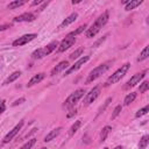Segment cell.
<instances>
[{
	"label": "cell",
	"instance_id": "cell-26",
	"mask_svg": "<svg viewBox=\"0 0 149 149\" xmlns=\"http://www.w3.org/2000/svg\"><path fill=\"white\" fill-rule=\"evenodd\" d=\"M149 112V105H147V106H144L143 108H141V109H139L137 112H136V114H135V116L136 118H140V116H143V115H146L147 113Z\"/></svg>",
	"mask_w": 149,
	"mask_h": 149
},
{
	"label": "cell",
	"instance_id": "cell-27",
	"mask_svg": "<svg viewBox=\"0 0 149 149\" xmlns=\"http://www.w3.org/2000/svg\"><path fill=\"white\" fill-rule=\"evenodd\" d=\"M35 143H36V139H30V140H28V142H26L20 149H31V147H33Z\"/></svg>",
	"mask_w": 149,
	"mask_h": 149
},
{
	"label": "cell",
	"instance_id": "cell-20",
	"mask_svg": "<svg viewBox=\"0 0 149 149\" xmlns=\"http://www.w3.org/2000/svg\"><path fill=\"white\" fill-rule=\"evenodd\" d=\"M27 1L26 0H14V1H12V2H9L8 3V8L9 9H15V8H19L20 6H22V5H24Z\"/></svg>",
	"mask_w": 149,
	"mask_h": 149
},
{
	"label": "cell",
	"instance_id": "cell-34",
	"mask_svg": "<svg viewBox=\"0 0 149 149\" xmlns=\"http://www.w3.org/2000/svg\"><path fill=\"white\" fill-rule=\"evenodd\" d=\"M106 37H107V35H105V36H104L102 38H100V40H98V41H97V42H95V43L93 44V47H98V45H99L100 43H102V42H104V41L106 40Z\"/></svg>",
	"mask_w": 149,
	"mask_h": 149
},
{
	"label": "cell",
	"instance_id": "cell-29",
	"mask_svg": "<svg viewBox=\"0 0 149 149\" xmlns=\"http://www.w3.org/2000/svg\"><path fill=\"white\" fill-rule=\"evenodd\" d=\"M148 88H149V81H148V80H144V81L140 85L139 91H140V93H144V92L148 91Z\"/></svg>",
	"mask_w": 149,
	"mask_h": 149
},
{
	"label": "cell",
	"instance_id": "cell-30",
	"mask_svg": "<svg viewBox=\"0 0 149 149\" xmlns=\"http://www.w3.org/2000/svg\"><path fill=\"white\" fill-rule=\"evenodd\" d=\"M121 111H122V107H121V105H118L114 109H113V113H112V116H111V119H115L116 116H119L120 115V113H121Z\"/></svg>",
	"mask_w": 149,
	"mask_h": 149
},
{
	"label": "cell",
	"instance_id": "cell-33",
	"mask_svg": "<svg viewBox=\"0 0 149 149\" xmlns=\"http://www.w3.org/2000/svg\"><path fill=\"white\" fill-rule=\"evenodd\" d=\"M24 101H26L24 98H20V99H17V100H15V101L13 102V106H17V105H20V104H22V102H24Z\"/></svg>",
	"mask_w": 149,
	"mask_h": 149
},
{
	"label": "cell",
	"instance_id": "cell-5",
	"mask_svg": "<svg viewBox=\"0 0 149 149\" xmlns=\"http://www.w3.org/2000/svg\"><path fill=\"white\" fill-rule=\"evenodd\" d=\"M86 91H85V88H78V90H76L73 93H71L66 99H65V101H64V104H63V107L64 108H71V107H73L83 97H84V93H85Z\"/></svg>",
	"mask_w": 149,
	"mask_h": 149
},
{
	"label": "cell",
	"instance_id": "cell-40",
	"mask_svg": "<svg viewBox=\"0 0 149 149\" xmlns=\"http://www.w3.org/2000/svg\"><path fill=\"white\" fill-rule=\"evenodd\" d=\"M40 149H48V148H45V147H42V148H40Z\"/></svg>",
	"mask_w": 149,
	"mask_h": 149
},
{
	"label": "cell",
	"instance_id": "cell-9",
	"mask_svg": "<svg viewBox=\"0 0 149 149\" xmlns=\"http://www.w3.org/2000/svg\"><path fill=\"white\" fill-rule=\"evenodd\" d=\"M37 37V34L33 33V34H26V35H22L21 37L16 38L15 41H13V47H21V45H24L27 43H29L30 41H33L34 38Z\"/></svg>",
	"mask_w": 149,
	"mask_h": 149
},
{
	"label": "cell",
	"instance_id": "cell-18",
	"mask_svg": "<svg viewBox=\"0 0 149 149\" xmlns=\"http://www.w3.org/2000/svg\"><path fill=\"white\" fill-rule=\"evenodd\" d=\"M142 2H143V0H130V1L126 5L125 9H126V10H132V9L136 8L137 6H140Z\"/></svg>",
	"mask_w": 149,
	"mask_h": 149
},
{
	"label": "cell",
	"instance_id": "cell-2",
	"mask_svg": "<svg viewBox=\"0 0 149 149\" xmlns=\"http://www.w3.org/2000/svg\"><path fill=\"white\" fill-rule=\"evenodd\" d=\"M129 68H130V64H129V63H126V64L121 65V68H119L112 76L108 77V79H107L106 83H105V86L107 87V86H111V85L118 83V81H119V80L127 73V71L129 70Z\"/></svg>",
	"mask_w": 149,
	"mask_h": 149
},
{
	"label": "cell",
	"instance_id": "cell-28",
	"mask_svg": "<svg viewBox=\"0 0 149 149\" xmlns=\"http://www.w3.org/2000/svg\"><path fill=\"white\" fill-rule=\"evenodd\" d=\"M83 51H84V49H83V48H79V49L74 50V51L70 55V59H77V58L83 54Z\"/></svg>",
	"mask_w": 149,
	"mask_h": 149
},
{
	"label": "cell",
	"instance_id": "cell-25",
	"mask_svg": "<svg viewBox=\"0 0 149 149\" xmlns=\"http://www.w3.org/2000/svg\"><path fill=\"white\" fill-rule=\"evenodd\" d=\"M111 101H112V98H111V97H109V98H107V99L105 100V102H104V105L99 107V109H98V113H97V115H99V114H101V113H102V112H104V111H105V109L107 108V106L109 105V102H111Z\"/></svg>",
	"mask_w": 149,
	"mask_h": 149
},
{
	"label": "cell",
	"instance_id": "cell-8",
	"mask_svg": "<svg viewBox=\"0 0 149 149\" xmlns=\"http://www.w3.org/2000/svg\"><path fill=\"white\" fill-rule=\"evenodd\" d=\"M99 94H100V87L99 86H94L93 88H91L90 92L86 93V95H85V99H84V102H83L84 106H88L90 104H92L99 97Z\"/></svg>",
	"mask_w": 149,
	"mask_h": 149
},
{
	"label": "cell",
	"instance_id": "cell-31",
	"mask_svg": "<svg viewBox=\"0 0 149 149\" xmlns=\"http://www.w3.org/2000/svg\"><path fill=\"white\" fill-rule=\"evenodd\" d=\"M86 27H87V26H86V24H83V26H80V27H78V28H77V29H76V30H73V31H71V33H70V34H71V35H72V36H74V37H76V35H78V34H80V33H81V31H84V30H85V28H86Z\"/></svg>",
	"mask_w": 149,
	"mask_h": 149
},
{
	"label": "cell",
	"instance_id": "cell-22",
	"mask_svg": "<svg viewBox=\"0 0 149 149\" xmlns=\"http://www.w3.org/2000/svg\"><path fill=\"white\" fill-rule=\"evenodd\" d=\"M80 126H81V120H77V121H74V123L70 127V130H69V135L70 136H72V135H74V133L80 128Z\"/></svg>",
	"mask_w": 149,
	"mask_h": 149
},
{
	"label": "cell",
	"instance_id": "cell-32",
	"mask_svg": "<svg viewBox=\"0 0 149 149\" xmlns=\"http://www.w3.org/2000/svg\"><path fill=\"white\" fill-rule=\"evenodd\" d=\"M5 109H6V104H5V100L0 99V114H1L2 112H5Z\"/></svg>",
	"mask_w": 149,
	"mask_h": 149
},
{
	"label": "cell",
	"instance_id": "cell-3",
	"mask_svg": "<svg viewBox=\"0 0 149 149\" xmlns=\"http://www.w3.org/2000/svg\"><path fill=\"white\" fill-rule=\"evenodd\" d=\"M111 64V62H106V63H102V64H100V65H98L97 68H94L90 73H88V76H87V78H86V84H88V83H92L93 80H95V79H98L102 73H105L108 69H109V65Z\"/></svg>",
	"mask_w": 149,
	"mask_h": 149
},
{
	"label": "cell",
	"instance_id": "cell-14",
	"mask_svg": "<svg viewBox=\"0 0 149 149\" xmlns=\"http://www.w3.org/2000/svg\"><path fill=\"white\" fill-rule=\"evenodd\" d=\"M44 77H45V73H43V72H40V73H37V74H34V76L30 78V80L28 81L27 86H28V87L34 86L35 84H37V83H40V81H42V80L44 79Z\"/></svg>",
	"mask_w": 149,
	"mask_h": 149
},
{
	"label": "cell",
	"instance_id": "cell-38",
	"mask_svg": "<svg viewBox=\"0 0 149 149\" xmlns=\"http://www.w3.org/2000/svg\"><path fill=\"white\" fill-rule=\"evenodd\" d=\"M79 2H80V0H77V1L72 0V5H74V3H79Z\"/></svg>",
	"mask_w": 149,
	"mask_h": 149
},
{
	"label": "cell",
	"instance_id": "cell-6",
	"mask_svg": "<svg viewBox=\"0 0 149 149\" xmlns=\"http://www.w3.org/2000/svg\"><path fill=\"white\" fill-rule=\"evenodd\" d=\"M74 42H76V37L74 36H72L70 33L65 36V38H63L62 41H61V43L58 44V52H63V51H65V50H68L69 48H71L73 44H74Z\"/></svg>",
	"mask_w": 149,
	"mask_h": 149
},
{
	"label": "cell",
	"instance_id": "cell-16",
	"mask_svg": "<svg viewBox=\"0 0 149 149\" xmlns=\"http://www.w3.org/2000/svg\"><path fill=\"white\" fill-rule=\"evenodd\" d=\"M77 17H78V14H77V13H72V14H70L66 19H64V20H63V22L59 24V27H58V28H61V29H62V28H64V27H68L69 24L73 23V22L77 20Z\"/></svg>",
	"mask_w": 149,
	"mask_h": 149
},
{
	"label": "cell",
	"instance_id": "cell-36",
	"mask_svg": "<svg viewBox=\"0 0 149 149\" xmlns=\"http://www.w3.org/2000/svg\"><path fill=\"white\" fill-rule=\"evenodd\" d=\"M76 113H77V111H76V109H72L70 113H68V114H66V118H71V116L76 115Z\"/></svg>",
	"mask_w": 149,
	"mask_h": 149
},
{
	"label": "cell",
	"instance_id": "cell-23",
	"mask_svg": "<svg viewBox=\"0 0 149 149\" xmlns=\"http://www.w3.org/2000/svg\"><path fill=\"white\" fill-rule=\"evenodd\" d=\"M135 98H136V93H135V92H130L129 94H127V95L125 97V100H123L125 105H126V106L130 105V104L135 100Z\"/></svg>",
	"mask_w": 149,
	"mask_h": 149
},
{
	"label": "cell",
	"instance_id": "cell-4",
	"mask_svg": "<svg viewBox=\"0 0 149 149\" xmlns=\"http://www.w3.org/2000/svg\"><path fill=\"white\" fill-rule=\"evenodd\" d=\"M57 47H58V42H57V41H54V42L49 43L48 45H45L44 48H40V49H36L35 51H33L31 58H33V59H38V58H42V57H44V56H48V55L51 54Z\"/></svg>",
	"mask_w": 149,
	"mask_h": 149
},
{
	"label": "cell",
	"instance_id": "cell-41",
	"mask_svg": "<svg viewBox=\"0 0 149 149\" xmlns=\"http://www.w3.org/2000/svg\"><path fill=\"white\" fill-rule=\"evenodd\" d=\"M102 149H108V148H107V147H105V148H102Z\"/></svg>",
	"mask_w": 149,
	"mask_h": 149
},
{
	"label": "cell",
	"instance_id": "cell-11",
	"mask_svg": "<svg viewBox=\"0 0 149 149\" xmlns=\"http://www.w3.org/2000/svg\"><path fill=\"white\" fill-rule=\"evenodd\" d=\"M22 126H23V121H20V122H19V123H17V125L12 129V130H9V133H7V134H6V136H5V137H3V140H2V143H3V144H6V143H8L9 141H12V139H13V137H15V136H16V134L21 130Z\"/></svg>",
	"mask_w": 149,
	"mask_h": 149
},
{
	"label": "cell",
	"instance_id": "cell-17",
	"mask_svg": "<svg viewBox=\"0 0 149 149\" xmlns=\"http://www.w3.org/2000/svg\"><path fill=\"white\" fill-rule=\"evenodd\" d=\"M20 76H21V72H20V71H15V72H13L12 74H9V76L5 79V81H3V84H2V85H8V84H10V83L15 81Z\"/></svg>",
	"mask_w": 149,
	"mask_h": 149
},
{
	"label": "cell",
	"instance_id": "cell-1",
	"mask_svg": "<svg viewBox=\"0 0 149 149\" xmlns=\"http://www.w3.org/2000/svg\"><path fill=\"white\" fill-rule=\"evenodd\" d=\"M108 19H109V14H108V10H106V12H104L102 14H100L97 19H95V21L91 24V27L90 28H87V30H86V37H88V38H91V37H94L98 33H99V30L107 23V21H108Z\"/></svg>",
	"mask_w": 149,
	"mask_h": 149
},
{
	"label": "cell",
	"instance_id": "cell-21",
	"mask_svg": "<svg viewBox=\"0 0 149 149\" xmlns=\"http://www.w3.org/2000/svg\"><path fill=\"white\" fill-rule=\"evenodd\" d=\"M148 56H149V45H146L144 47V49L141 51V54H140V56L137 57V62H142V61H144V59H147L148 58Z\"/></svg>",
	"mask_w": 149,
	"mask_h": 149
},
{
	"label": "cell",
	"instance_id": "cell-15",
	"mask_svg": "<svg viewBox=\"0 0 149 149\" xmlns=\"http://www.w3.org/2000/svg\"><path fill=\"white\" fill-rule=\"evenodd\" d=\"M62 127H57V128H55V129H52V130H50L47 135H45V137H44V142H50L51 140H54V139H56L58 135H59V133L62 132Z\"/></svg>",
	"mask_w": 149,
	"mask_h": 149
},
{
	"label": "cell",
	"instance_id": "cell-39",
	"mask_svg": "<svg viewBox=\"0 0 149 149\" xmlns=\"http://www.w3.org/2000/svg\"><path fill=\"white\" fill-rule=\"evenodd\" d=\"M114 149H123V147H122V146H116Z\"/></svg>",
	"mask_w": 149,
	"mask_h": 149
},
{
	"label": "cell",
	"instance_id": "cell-24",
	"mask_svg": "<svg viewBox=\"0 0 149 149\" xmlns=\"http://www.w3.org/2000/svg\"><path fill=\"white\" fill-rule=\"evenodd\" d=\"M149 143V135H144L141 137L140 142H139V149H146L147 146Z\"/></svg>",
	"mask_w": 149,
	"mask_h": 149
},
{
	"label": "cell",
	"instance_id": "cell-10",
	"mask_svg": "<svg viewBox=\"0 0 149 149\" xmlns=\"http://www.w3.org/2000/svg\"><path fill=\"white\" fill-rule=\"evenodd\" d=\"M90 59V56H83V57H80L72 66H70L66 71H65V76H69V74H71V73H73L74 71H77L78 69H80L81 68V65H84L87 61Z\"/></svg>",
	"mask_w": 149,
	"mask_h": 149
},
{
	"label": "cell",
	"instance_id": "cell-19",
	"mask_svg": "<svg viewBox=\"0 0 149 149\" xmlns=\"http://www.w3.org/2000/svg\"><path fill=\"white\" fill-rule=\"evenodd\" d=\"M111 130H112V127H111V126H105V127L101 129V133H100V141H101V142H104V141L107 139V136H108V134L111 133Z\"/></svg>",
	"mask_w": 149,
	"mask_h": 149
},
{
	"label": "cell",
	"instance_id": "cell-12",
	"mask_svg": "<svg viewBox=\"0 0 149 149\" xmlns=\"http://www.w3.org/2000/svg\"><path fill=\"white\" fill-rule=\"evenodd\" d=\"M35 19H36V16L33 13L27 12V13H23V14H21L19 16H15L13 19V22H31Z\"/></svg>",
	"mask_w": 149,
	"mask_h": 149
},
{
	"label": "cell",
	"instance_id": "cell-7",
	"mask_svg": "<svg viewBox=\"0 0 149 149\" xmlns=\"http://www.w3.org/2000/svg\"><path fill=\"white\" fill-rule=\"evenodd\" d=\"M147 73H148V70H143V71H141V72H139V73H135V74H134V76L126 83V85L123 86V88H125V90H128V88L135 86L136 84L140 83L141 79H143V78L146 77Z\"/></svg>",
	"mask_w": 149,
	"mask_h": 149
},
{
	"label": "cell",
	"instance_id": "cell-37",
	"mask_svg": "<svg viewBox=\"0 0 149 149\" xmlns=\"http://www.w3.org/2000/svg\"><path fill=\"white\" fill-rule=\"evenodd\" d=\"M42 2H43L42 0H35V1H33V2H31V6H37V5L42 3Z\"/></svg>",
	"mask_w": 149,
	"mask_h": 149
},
{
	"label": "cell",
	"instance_id": "cell-13",
	"mask_svg": "<svg viewBox=\"0 0 149 149\" xmlns=\"http://www.w3.org/2000/svg\"><path fill=\"white\" fill-rule=\"evenodd\" d=\"M66 68H69V62L68 61H62L59 62L50 72V76H55V74H58L59 72H62L63 70H65Z\"/></svg>",
	"mask_w": 149,
	"mask_h": 149
},
{
	"label": "cell",
	"instance_id": "cell-35",
	"mask_svg": "<svg viewBox=\"0 0 149 149\" xmlns=\"http://www.w3.org/2000/svg\"><path fill=\"white\" fill-rule=\"evenodd\" d=\"M8 28H10V24H2V26H0V31H2V30H6V29H8Z\"/></svg>",
	"mask_w": 149,
	"mask_h": 149
}]
</instances>
